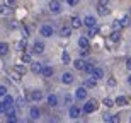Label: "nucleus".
<instances>
[{
    "mask_svg": "<svg viewBox=\"0 0 131 123\" xmlns=\"http://www.w3.org/2000/svg\"><path fill=\"white\" fill-rule=\"evenodd\" d=\"M99 108V103L95 101V99H89L87 103L83 104V108H82V113H87V115H90V113H94L95 109Z\"/></svg>",
    "mask_w": 131,
    "mask_h": 123,
    "instance_id": "f257e3e1",
    "label": "nucleus"
},
{
    "mask_svg": "<svg viewBox=\"0 0 131 123\" xmlns=\"http://www.w3.org/2000/svg\"><path fill=\"white\" fill-rule=\"evenodd\" d=\"M48 7H49V12H51V14H60V12H61V4H60V0H49Z\"/></svg>",
    "mask_w": 131,
    "mask_h": 123,
    "instance_id": "f03ea898",
    "label": "nucleus"
},
{
    "mask_svg": "<svg viewBox=\"0 0 131 123\" xmlns=\"http://www.w3.org/2000/svg\"><path fill=\"white\" fill-rule=\"evenodd\" d=\"M5 121L7 123H17L19 120H17V113H15V108L9 109L7 113H5Z\"/></svg>",
    "mask_w": 131,
    "mask_h": 123,
    "instance_id": "7ed1b4c3",
    "label": "nucleus"
},
{
    "mask_svg": "<svg viewBox=\"0 0 131 123\" xmlns=\"http://www.w3.org/2000/svg\"><path fill=\"white\" fill-rule=\"evenodd\" d=\"M83 26H87L89 29H95V27H97V19L92 17V15H87V17L83 19Z\"/></svg>",
    "mask_w": 131,
    "mask_h": 123,
    "instance_id": "20e7f679",
    "label": "nucleus"
},
{
    "mask_svg": "<svg viewBox=\"0 0 131 123\" xmlns=\"http://www.w3.org/2000/svg\"><path fill=\"white\" fill-rule=\"evenodd\" d=\"M68 115H70V118L77 120L80 115H82V109L78 108V106H70V109H68Z\"/></svg>",
    "mask_w": 131,
    "mask_h": 123,
    "instance_id": "39448f33",
    "label": "nucleus"
},
{
    "mask_svg": "<svg viewBox=\"0 0 131 123\" xmlns=\"http://www.w3.org/2000/svg\"><path fill=\"white\" fill-rule=\"evenodd\" d=\"M73 80H75V77H73L72 72H65V74L61 75V82H63L65 86H70V84H73Z\"/></svg>",
    "mask_w": 131,
    "mask_h": 123,
    "instance_id": "423d86ee",
    "label": "nucleus"
},
{
    "mask_svg": "<svg viewBox=\"0 0 131 123\" xmlns=\"http://www.w3.org/2000/svg\"><path fill=\"white\" fill-rule=\"evenodd\" d=\"M43 67L44 65L41 63V62H32V63H31V72H32V74H43Z\"/></svg>",
    "mask_w": 131,
    "mask_h": 123,
    "instance_id": "0eeeda50",
    "label": "nucleus"
},
{
    "mask_svg": "<svg viewBox=\"0 0 131 123\" xmlns=\"http://www.w3.org/2000/svg\"><path fill=\"white\" fill-rule=\"evenodd\" d=\"M75 98H77L78 101L87 99V89H85V87H78L77 91H75Z\"/></svg>",
    "mask_w": 131,
    "mask_h": 123,
    "instance_id": "6e6552de",
    "label": "nucleus"
},
{
    "mask_svg": "<svg viewBox=\"0 0 131 123\" xmlns=\"http://www.w3.org/2000/svg\"><path fill=\"white\" fill-rule=\"evenodd\" d=\"M4 104L7 106V111H9V109H12V108H14V104H15V99L12 98L10 94H7V96L4 98Z\"/></svg>",
    "mask_w": 131,
    "mask_h": 123,
    "instance_id": "1a4fd4ad",
    "label": "nucleus"
},
{
    "mask_svg": "<svg viewBox=\"0 0 131 123\" xmlns=\"http://www.w3.org/2000/svg\"><path fill=\"white\" fill-rule=\"evenodd\" d=\"M44 51V43L43 41H36V43L32 44V53L39 55V53H43Z\"/></svg>",
    "mask_w": 131,
    "mask_h": 123,
    "instance_id": "9d476101",
    "label": "nucleus"
},
{
    "mask_svg": "<svg viewBox=\"0 0 131 123\" xmlns=\"http://www.w3.org/2000/svg\"><path fill=\"white\" fill-rule=\"evenodd\" d=\"M46 101H48L49 108H56V106H58V96H56V94H49Z\"/></svg>",
    "mask_w": 131,
    "mask_h": 123,
    "instance_id": "9b49d317",
    "label": "nucleus"
},
{
    "mask_svg": "<svg viewBox=\"0 0 131 123\" xmlns=\"http://www.w3.org/2000/svg\"><path fill=\"white\" fill-rule=\"evenodd\" d=\"M39 116H41V111L38 109V106H32V108L29 109V118L32 120V121H36Z\"/></svg>",
    "mask_w": 131,
    "mask_h": 123,
    "instance_id": "f8f14e48",
    "label": "nucleus"
},
{
    "mask_svg": "<svg viewBox=\"0 0 131 123\" xmlns=\"http://www.w3.org/2000/svg\"><path fill=\"white\" fill-rule=\"evenodd\" d=\"M39 33H41V36H44V38H51V36H53V27H51V26H43Z\"/></svg>",
    "mask_w": 131,
    "mask_h": 123,
    "instance_id": "ddd939ff",
    "label": "nucleus"
},
{
    "mask_svg": "<svg viewBox=\"0 0 131 123\" xmlns=\"http://www.w3.org/2000/svg\"><path fill=\"white\" fill-rule=\"evenodd\" d=\"M72 29H78V27H82L83 26V21L80 19V17H72Z\"/></svg>",
    "mask_w": 131,
    "mask_h": 123,
    "instance_id": "4468645a",
    "label": "nucleus"
},
{
    "mask_svg": "<svg viewBox=\"0 0 131 123\" xmlns=\"http://www.w3.org/2000/svg\"><path fill=\"white\" fill-rule=\"evenodd\" d=\"M60 34H61V38H70L72 36V26H63Z\"/></svg>",
    "mask_w": 131,
    "mask_h": 123,
    "instance_id": "2eb2a0df",
    "label": "nucleus"
},
{
    "mask_svg": "<svg viewBox=\"0 0 131 123\" xmlns=\"http://www.w3.org/2000/svg\"><path fill=\"white\" fill-rule=\"evenodd\" d=\"M85 63H87V62H83L82 58H77L75 62H73V67H75L77 70H85Z\"/></svg>",
    "mask_w": 131,
    "mask_h": 123,
    "instance_id": "dca6fc26",
    "label": "nucleus"
},
{
    "mask_svg": "<svg viewBox=\"0 0 131 123\" xmlns=\"http://www.w3.org/2000/svg\"><path fill=\"white\" fill-rule=\"evenodd\" d=\"M31 99H32V101H41V99H43V91H32V92H31V96H29Z\"/></svg>",
    "mask_w": 131,
    "mask_h": 123,
    "instance_id": "f3484780",
    "label": "nucleus"
},
{
    "mask_svg": "<svg viewBox=\"0 0 131 123\" xmlns=\"http://www.w3.org/2000/svg\"><path fill=\"white\" fill-rule=\"evenodd\" d=\"M90 77H94L95 80L104 79V70H102V69H97V67H95V70L92 72V75H90Z\"/></svg>",
    "mask_w": 131,
    "mask_h": 123,
    "instance_id": "a211bd4d",
    "label": "nucleus"
},
{
    "mask_svg": "<svg viewBox=\"0 0 131 123\" xmlns=\"http://www.w3.org/2000/svg\"><path fill=\"white\" fill-rule=\"evenodd\" d=\"M109 40H111L112 43H119V41H121V33H119V31H112L111 36H109Z\"/></svg>",
    "mask_w": 131,
    "mask_h": 123,
    "instance_id": "6ab92c4d",
    "label": "nucleus"
},
{
    "mask_svg": "<svg viewBox=\"0 0 131 123\" xmlns=\"http://www.w3.org/2000/svg\"><path fill=\"white\" fill-rule=\"evenodd\" d=\"M95 86H97V80L94 79V77H89V79L85 80V86H83V87L85 89H92V87H95Z\"/></svg>",
    "mask_w": 131,
    "mask_h": 123,
    "instance_id": "aec40b11",
    "label": "nucleus"
},
{
    "mask_svg": "<svg viewBox=\"0 0 131 123\" xmlns=\"http://www.w3.org/2000/svg\"><path fill=\"white\" fill-rule=\"evenodd\" d=\"M78 46H80L82 50H89V40L85 38V36L78 38Z\"/></svg>",
    "mask_w": 131,
    "mask_h": 123,
    "instance_id": "412c9836",
    "label": "nucleus"
},
{
    "mask_svg": "<svg viewBox=\"0 0 131 123\" xmlns=\"http://www.w3.org/2000/svg\"><path fill=\"white\" fill-rule=\"evenodd\" d=\"M53 67H51V65H44L43 67V75L44 77H51V75H53Z\"/></svg>",
    "mask_w": 131,
    "mask_h": 123,
    "instance_id": "4be33fe9",
    "label": "nucleus"
},
{
    "mask_svg": "<svg viewBox=\"0 0 131 123\" xmlns=\"http://www.w3.org/2000/svg\"><path fill=\"white\" fill-rule=\"evenodd\" d=\"M14 72L17 75H20V77H24V75H26V67H24V65H15V67H14Z\"/></svg>",
    "mask_w": 131,
    "mask_h": 123,
    "instance_id": "5701e85b",
    "label": "nucleus"
},
{
    "mask_svg": "<svg viewBox=\"0 0 131 123\" xmlns=\"http://www.w3.org/2000/svg\"><path fill=\"white\" fill-rule=\"evenodd\" d=\"M114 104H117V106H126V104H128V99L124 98V96H117V98L114 99Z\"/></svg>",
    "mask_w": 131,
    "mask_h": 123,
    "instance_id": "b1692460",
    "label": "nucleus"
},
{
    "mask_svg": "<svg viewBox=\"0 0 131 123\" xmlns=\"http://www.w3.org/2000/svg\"><path fill=\"white\" fill-rule=\"evenodd\" d=\"M97 14H99V15H107V14H109V9H107L106 5L97 4Z\"/></svg>",
    "mask_w": 131,
    "mask_h": 123,
    "instance_id": "393cba45",
    "label": "nucleus"
},
{
    "mask_svg": "<svg viewBox=\"0 0 131 123\" xmlns=\"http://www.w3.org/2000/svg\"><path fill=\"white\" fill-rule=\"evenodd\" d=\"M20 60H22V63H32V56H31V53H22L20 55Z\"/></svg>",
    "mask_w": 131,
    "mask_h": 123,
    "instance_id": "a878e982",
    "label": "nucleus"
},
{
    "mask_svg": "<svg viewBox=\"0 0 131 123\" xmlns=\"http://www.w3.org/2000/svg\"><path fill=\"white\" fill-rule=\"evenodd\" d=\"M94 70H95V65H94V62H87V63H85V72L92 75Z\"/></svg>",
    "mask_w": 131,
    "mask_h": 123,
    "instance_id": "bb28decb",
    "label": "nucleus"
},
{
    "mask_svg": "<svg viewBox=\"0 0 131 123\" xmlns=\"http://www.w3.org/2000/svg\"><path fill=\"white\" fill-rule=\"evenodd\" d=\"M102 104H104L106 108H112V106H116V104H114V99H111V98H104Z\"/></svg>",
    "mask_w": 131,
    "mask_h": 123,
    "instance_id": "cd10ccee",
    "label": "nucleus"
},
{
    "mask_svg": "<svg viewBox=\"0 0 131 123\" xmlns=\"http://www.w3.org/2000/svg\"><path fill=\"white\" fill-rule=\"evenodd\" d=\"M26 48H27V43H26V40H22V41H19V43H17V50H19V51L26 53Z\"/></svg>",
    "mask_w": 131,
    "mask_h": 123,
    "instance_id": "c85d7f7f",
    "label": "nucleus"
},
{
    "mask_svg": "<svg viewBox=\"0 0 131 123\" xmlns=\"http://www.w3.org/2000/svg\"><path fill=\"white\" fill-rule=\"evenodd\" d=\"M7 51H9V44L0 43V55H7Z\"/></svg>",
    "mask_w": 131,
    "mask_h": 123,
    "instance_id": "c756f323",
    "label": "nucleus"
},
{
    "mask_svg": "<svg viewBox=\"0 0 131 123\" xmlns=\"http://www.w3.org/2000/svg\"><path fill=\"white\" fill-rule=\"evenodd\" d=\"M61 60H63V63H65V65L72 62V58H70V55H68L67 51H63V53H61Z\"/></svg>",
    "mask_w": 131,
    "mask_h": 123,
    "instance_id": "7c9ffc66",
    "label": "nucleus"
},
{
    "mask_svg": "<svg viewBox=\"0 0 131 123\" xmlns=\"http://www.w3.org/2000/svg\"><path fill=\"white\" fill-rule=\"evenodd\" d=\"M109 123H121V116H119V115H112Z\"/></svg>",
    "mask_w": 131,
    "mask_h": 123,
    "instance_id": "2f4dec72",
    "label": "nucleus"
},
{
    "mask_svg": "<svg viewBox=\"0 0 131 123\" xmlns=\"http://www.w3.org/2000/svg\"><path fill=\"white\" fill-rule=\"evenodd\" d=\"M123 26H121V21L117 19V21H114V22H112V29L114 31H117V29H121Z\"/></svg>",
    "mask_w": 131,
    "mask_h": 123,
    "instance_id": "473e14b6",
    "label": "nucleus"
},
{
    "mask_svg": "<svg viewBox=\"0 0 131 123\" xmlns=\"http://www.w3.org/2000/svg\"><path fill=\"white\" fill-rule=\"evenodd\" d=\"M7 87H5V86H2V84H0V98H5V96H7Z\"/></svg>",
    "mask_w": 131,
    "mask_h": 123,
    "instance_id": "72a5a7b5",
    "label": "nucleus"
},
{
    "mask_svg": "<svg viewBox=\"0 0 131 123\" xmlns=\"http://www.w3.org/2000/svg\"><path fill=\"white\" fill-rule=\"evenodd\" d=\"M20 31H22V36H24V40H27V38H29V31H27V27H24V26H22V27H20Z\"/></svg>",
    "mask_w": 131,
    "mask_h": 123,
    "instance_id": "f704fd0d",
    "label": "nucleus"
},
{
    "mask_svg": "<svg viewBox=\"0 0 131 123\" xmlns=\"http://www.w3.org/2000/svg\"><path fill=\"white\" fill-rule=\"evenodd\" d=\"M72 101H73L72 96H70V94H65V103H67L68 106H72Z\"/></svg>",
    "mask_w": 131,
    "mask_h": 123,
    "instance_id": "c9c22d12",
    "label": "nucleus"
},
{
    "mask_svg": "<svg viewBox=\"0 0 131 123\" xmlns=\"http://www.w3.org/2000/svg\"><path fill=\"white\" fill-rule=\"evenodd\" d=\"M116 79H114V77H109V79H107V86H111V87H114V86H116Z\"/></svg>",
    "mask_w": 131,
    "mask_h": 123,
    "instance_id": "e433bc0d",
    "label": "nucleus"
},
{
    "mask_svg": "<svg viewBox=\"0 0 131 123\" xmlns=\"http://www.w3.org/2000/svg\"><path fill=\"white\" fill-rule=\"evenodd\" d=\"M15 106H17V108H24V99L19 98L17 101H15Z\"/></svg>",
    "mask_w": 131,
    "mask_h": 123,
    "instance_id": "4c0bfd02",
    "label": "nucleus"
},
{
    "mask_svg": "<svg viewBox=\"0 0 131 123\" xmlns=\"http://www.w3.org/2000/svg\"><path fill=\"white\" fill-rule=\"evenodd\" d=\"M5 113H7V106H5L4 101H2V103H0V115H5Z\"/></svg>",
    "mask_w": 131,
    "mask_h": 123,
    "instance_id": "58836bf2",
    "label": "nucleus"
},
{
    "mask_svg": "<svg viewBox=\"0 0 131 123\" xmlns=\"http://www.w3.org/2000/svg\"><path fill=\"white\" fill-rule=\"evenodd\" d=\"M121 26H129V17H128V15L121 19Z\"/></svg>",
    "mask_w": 131,
    "mask_h": 123,
    "instance_id": "ea45409f",
    "label": "nucleus"
},
{
    "mask_svg": "<svg viewBox=\"0 0 131 123\" xmlns=\"http://www.w3.org/2000/svg\"><path fill=\"white\" fill-rule=\"evenodd\" d=\"M5 7H15V0H5Z\"/></svg>",
    "mask_w": 131,
    "mask_h": 123,
    "instance_id": "a19ab883",
    "label": "nucleus"
},
{
    "mask_svg": "<svg viewBox=\"0 0 131 123\" xmlns=\"http://www.w3.org/2000/svg\"><path fill=\"white\" fill-rule=\"evenodd\" d=\"M9 12V7H5V5H0V14H7Z\"/></svg>",
    "mask_w": 131,
    "mask_h": 123,
    "instance_id": "79ce46f5",
    "label": "nucleus"
},
{
    "mask_svg": "<svg viewBox=\"0 0 131 123\" xmlns=\"http://www.w3.org/2000/svg\"><path fill=\"white\" fill-rule=\"evenodd\" d=\"M68 2V5H70V7H75V5L78 4V0H67Z\"/></svg>",
    "mask_w": 131,
    "mask_h": 123,
    "instance_id": "37998d69",
    "label": "nucleus"
},
{
    "mask_svg": "<svg viewBox=\"0 0 131 123\" xmlns=\"http://www.w3.org/2000/svg\"><path fill=\"white\" fill-rule=\"evenodd\" d=\"M80 55H82V56H87V55H89V50H80Z\"/></svg>",
    "mask_w": 131,
    "mask_h": 123,
    "instance_id": "c03bdc74",
    "label": "nucleus"
},
{
    "mask_svg": "<svg viewBox=\"0 0 131 123\" xmlns=\"http://www.w3.org/2000/svg\"><path fill=\"white\" fill-rule=\"evenodd\" d=\"M126 67H128V70H131V58L126 60Z\"/></svg>",
    "mask_w": 131,
    "mask_h": 123,
    "instance_id": "a18cd8bd",
    "label": "nucleus"
},
{
    "mask_svg": "<svg viewBox=\"0 0 131 123\" xmlns=\"http://www.w3.org/2000/svg\"><path fill=\"white\" fill-rule=\"evenodd\" d=\"M99 4H101V5H106V7H107V4H109V0H99Z\"/></svg>",
    "mask_w": 131,
    "mask_h": 123,
    "instance_id": "49530a36",
    "label": "nucleus"
},
{
    "mask_svg": "<svg viewBox=\"0 0 131 123\" xmlns=\"http://www.w3.org/2000/svg\"><path fill=\"white\" fill-rule=\"evenodd\" d=\"M128 84H129V86H131V74L128 75Z\"/></svg>",
    "mask_w": 131,
    "mask_h": 123,
    "instance_id": "de8ad7c7",
    "label": "nucleus"
},
{
    "mask_svg": "<svg viewBox=\"0 0 131 123\" xmlns=\"http://www.w3.org/2000/svg\"><path fill=\"white\" fill-rule=\"evenodd\" d=\"M75 123H80V121H75Z\"/></svg>",
    "mask_w": 131,
    "mask_h": 123,
    "instance_id": "09e8293b",
    "label": "nucleus"
},
{
    "mask_svg": "<svg viewBox=\"0 0 131 123\" xmlns=\"http://www.w3.org/2000/svg\"><path fill=\"white\" fill-rule=\"evenodd\" d=\"M129 121H131V118H129Z\"/></svg>",
    "mask_w": 131,
    "mask_h": 123,
    "instance_id": "8fccbe9b",
    "label": "nucleus"
}]
</instances>
